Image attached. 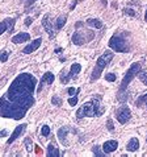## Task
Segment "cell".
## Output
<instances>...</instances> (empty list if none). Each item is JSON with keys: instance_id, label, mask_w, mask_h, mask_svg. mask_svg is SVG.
<instances>
[{"instance_id": "obj_7", "label": "cell", "mask_w": 147, "mask_h": 157, "mask_svg": "<svg viewBox=\"0 0 147 157\" xmlns=\"http://www.w3.org/2000/svg\"><path fill=\"white\" fill-rule=\"evenodd\" d=\"M130 116H131V112L127 106H122L116 111V117H117L118 123H121V124H126L127 121L130 120Z\"/></svg>"}, {"instance_id": "obj_2", "label": "cell", "mask_w": 147, "mask_h": 157, "mask_svg": "<svg viewBox=\"0 0 147 157\" xmlns=\"http://www.w3.org/2000/svg\"><path fill=\"white\" fill-rule=\"evenodd\" d=\"M142 70V66L139 62H135L133 63L130 67H129V70L126 71L125 74L122 82H121V86H120V90H118V95H117V99L120 100L121 103H125L127 100V93H126V89L127 86L130 85V82L138 75V73Z\"/></svg>"}, {"instance_id": "obj_12", "label": "cell", "mask_w": 147, "mask_h": 157, "mask_svg": "<svg viewBox=\"0 0 147 157\" xmlns=\"http://www.w3.org/2000/svg\"><path fill=\"white\" fill-rule=\"evenodd\" d=\"M25 128H27V124H21V125H17V127H16V129L13 131V133L11 135V137H9V139H8V140H7V144H12V143H13V141L16 140V139L19 137L20 135L24 132V131H25Z\"/></svg>"}, {"instance_id": "obj_10", "label": "cell", "mask_w": 147, "mask_h": 157, "mask_svg": "<svg viewBox=\"0 0 147 157\" xmlns=\"http://www.w3.org/2000/svg\"><path fill=\"white\" fill-rule=\"evenodd\" d=\"M13 27H15V19H5L4 21H2V23H0V36H2L5 30L12 32Z\"/></svg>"}, {"instance_id": "obj_19", "label": "cell", "mask_w": 147, "mask_h": 157, "mask_svg": "<svg viewBox=\"0 0 147 157\" xmlns=\"http://www.w3.org/2000/svg\"><path fill=\"white\" fill-rule=\"evenodd\" d=\"M88 25H91V27H93V28H96V29H101L104 27V24H102V21L101 20H99V19H88L87 21H85Z\"/></svg>"}, {"instance_id": "obj_8", "label": "cell", "mask_w": 147, "mask_h": 157, "mask_svg": "<svg viewBox=\"0 0 147 157\" xmlns=\"http://www.w3.org/2000/svg\"><path fill=\"white\" fill-rule=\"evenodd\" d=\"M42 27L47 32L50 38H53L55 36V30L53 28V21H50V15H45L44 19H42Z\"/></svg>"}, {"instance_id": "obj_15", "label": "cell", "mask_w": 147, "mask_h": 157, "mask_svg": "<svg viewBox=\"0 0 147 157\" xmlns=\"http://www.w3.org/2000/svg\"><path fill=\"white\" fill-rule=\"evenodd\" d=\"M30 40V34L27 32H23V33H19L16 36L12 37V42L13 44H21V42H27Z\"/></svg>"}, {"instance_id": "obj_18", "label": "cell", "mask_w": 147, "mask_h": 157, "mask_svg": "<svg viewBox=\"0 0 147 157\" xmlns=\"http://www.w3.org/2000/svg\"><path fill=\"white\" fill-rule=\"evenodd\" d=\"M81 70V66H80V63H74L71 69H70V73H68V79H72V78H75L77 74L80 73Z\"/></svg>"}, {"instance_id": "obj_5", "label": "cell", "mask_w": 147, "mask_h": 157, "mask_svg": "<svg viewBox=\"0 0 147 157\" xmlns=\"http://www.w3.org/2000/svg\"><path fill=\"white\" fill-rule=\"evenodd\" d=\"M109 46L110 49L118 52V53H126L129 50V46L126 41H125V38L122 36H118V34H114L109 40Z\"/></svg>"}, {"instance_id": "obj_21", "label": "cell", "mask_w": 147, "mask_h": 157, "mask_svg": "<svg viewBox=\"0 0 147 157\" xmlns=\"http://www.w3.org/2000/svg\"><path fill=\"white\" fill-rule=\"evenodd\" d=\"M138 78L143 82V85L147 86V70H141L139 73H138Z\"/></svg>"}, {"instance_id": "obj_25", "label": "cell", "mask_w": 147, "mask_h": 157, "mask_svg": "<svg viewBox=\"0 0 147 157\" xmlns=\"http://www.w3.org/2000/svg\"><path fill=\"white\" fill-rule=\"evenodd\" d=\"M124 13H125V15H129V16H133V17H137V16H138L137 11L131 10V8H125V10H124Z\"/></svg>"}, {"instance_id": "obj_35", "label": "cell", "mask_w": 147, "mask_h": 157, "mask_svg": "<svg viewBox=\"0 0 147 157\" xmlns=\"http://www.w3.org/2000/svg\"><path fill=\"white\" fill-rule=\"evenodd\" d=\"M32 23H33V17H27V19H25V25H27V27L32 25Z\"/></svg>"}, {"instance_id": "obj_31", "label": "cell", "mask_w": 147, "mask_h": 157, "mask_svg": "<svg viewBox=\"0 0 147 157\" xmlns=\"http://www.w3.org/2000/svg\"><path fill=\"white\" fill-rule=\"evenodd\" d=\"M68 104H70V106H76L77 104V97L75 95V97H71L70 99H68Z\"/></svg>"}, {"instance_id": "obj_36", "label": "cell", "mask_w": 147, "mask_h": 157, "mask_svg": "<svg viewBox=\"0 0 147 157\" xmlns=\"http://www.w3.org/2000/svg\"><path fill=\"white\" fill-rule=\"evenodd\" d=\"M0 136H7V131L5 129L2 131V132H0Z\"/></svg>"}, {"instance_id": "obj_23", "label": "cell", "mask_w": 147, "mask_h": 157, "mask_svg": "<svg viewBox=\"0 0 147 157\" xmlns=\"http://www.w3.org/2000/svg\"><path fill=\"white\" fill-rule=\"evenodd\" d=\"M142 103L146 104V106H147V94L141 95V97L135 100V104H137V106H139V104H142Z\"/></svg>"}, {"instance_id": "obj_3", "label": "cell", "mask_w": 147, "mask_h": 157, "mask_svg": "<svg viewBox=\"0 0 147 157\" xmlns=\"http://www.w3.org/2000/svg\"><path fill=\"white\" fill-rule=\"evenodd\" d=\"M101 114H102V108L100 106V98L92 99V100H89V102L84 103L83 106L76 111L77 119H81V117H84V116H88V117L100 116Z\"/></svg>"}, {"instance_id": "obj_9", "label": "cell", "mask_w": 147, "mask_h": 157, "mask_svg": "<svg viewBox=\"0 0 147 157\" xmlns=\"http://www.w3.org/2000/svg\"><path fill=\"white\" fill-rule=\"evenodd\" d=\"M41 44H42V38H37V40H34V41L30 42L28 46L24 48L23 53H24V54H30V53H33V52H36L38 48L41 46Z\"/></svg>"}, {"instance_id": "obj_4", "label": "cell", "mask_w": 147, "mask_h": 157, "mask_svg": "<svg viewBox=\"0 0 147 157\" xmlns=\"http://www.w3.org/2000/svg\"><path fill=\"white\" fill-rule=\"evenodd\" d=\"M113 57H114V53H112V52L106 50L105 53H102L100 57L97 58L96 66H95L93 71H92V75H91V81H96V79H99V78L101 77L104 69H105L108 66V63H109L110 61L113 59Z\"/></svg>"}, {"instance_id": "obj_24", "label": "cell", "mask_w": 147, "mask_h": 157, "mask_svg": "<svg viewBox=\"0 0 147 157\" xmlns=\"http://www.w3.org/2000/svg\"><path fill=\"white\" fill-rule=\"evenodd\" d=\"M24 144H25V148H27V151L28 152H32L33 151V143H32V139H29V137H27L25 139V141H24Z\"/></svg>"}, {"instance_id": "obj_33", "label": "cell", "mask_w": 147, "mask_h": 157, "mask_svg": "<svg viewBox=\"0 0 147 157\" xmlns=\"http://www.w3.org/2000/svg\"><path fill=\"white\" fill-rule=\"evenodd\" d=\"M36 2L37 0H21V3H23L25 7H30L33 3H36Z\"/></svg>"}, {"instance_id": "obj_34", "label": "cell", "mask_w": 147, "mask_h": 157, "mask_svg": "<svg viewBox=\"0 0 147 157\" xmlns=\"http://www.w3.org/2000/svg\"><path fill=\"white\" fill-rule=\"evenodd\" d=\"M106 127H108V129H109L110 132H113V131H114V127H113V120H112V119H109V120H108V123H106Z\"/></svg>"}, {"instance_id": "obj_20", "label": "cell", "mask_w": 147, "mask_h": 157, "mask_svg": "<svg viewBox=\"0 0 147 157\" xmlns=\"http://www.w3.org/2000/svg\"><path fill=\"white\" fill-rule=\"evenodd\" d=\"M66 20H67V17H66V16H60V17H58L57 24H55V28H57L58 30H59V29H62V28H63V25L66 24Z\"/></svg>"}, {"instance_id": "obj_17", "label": "cell", "mask_w": 147, "mask_h": 157, "mask_svg": "<svg viewBox=\"0 0 147 157\" xmlns=\"http://www.w3.org/2000/svg\"><path fill=\"white\" fill-rule=\"evenodd\" d=\"M138 148H139V140H138L137 137H131L126 145V149L129 152H135V151H138Z\"/></svg>"}, {"instance_id": "obj_30", "label": "cell", "mask_w": 147, "mask_h": 157, "mask_svg": "<svg viewBox=\"0 0 147 157\" xmlns=\"http://www.w3.org/2000/svg\"><path fill=\"white\" fill-rule=\"evenodd\" d=\"M51 103H53L54 106H60V104H62V99L57 97V95H54L53 99H51Z\"/></svg>"}, {"instance_id": "obj_11", "label": "cell", "mask_w": 147, "mask_h": 157, "mask_svg": "<svg viewBox=\"0 0 147 157\" xmlns=\"http://www.w3.org/2000/svg\"><path fill=\"white\" fill-rule=\"evenodd\" d=\"M68 132H75V129H71L68 127H62L58 131V139L63 145H68V141H67V133Z\"/></svg>"}, {"instance_id": "obj_38", "label": "cell", "mask_w": 147, "mask_h": 157, "mask_svg": "<svg viewBox=\"0 0 147 157\" xmlns=\"http://www.w3.org/2000/svg\"><path fill=\"white\" fill-rule=\"evenodd\" d=\"M145 20L147 21V10H146V13H145Z\"/></svg>"}, {"instance_id": "obj_1", "label": "cell", "mask_w": 147, "mask_h": 157, "mask_svg": "<svg viewBox=\"0 0 147 157\" xmlns=\"http://www.w3.org/2000/svg\"><path fill=\"white\" fill-rule=\"evenodd\" d=\"M37 79L29 73L17 75L9 89L0 98V116L20 120L34 104Z\"/></svg>"}, {"instance_id": "obj_27", "label": "cell", "mask_w": 147, "mask_h": 157, "mask_svg": "<svg viewBox=\"0 0 147 157\" xmlns=\"http://www.w3.org/2000/svg\"><path fill=\"white\" fill-rule=\"evenodd\" d=\"M41 135H42V136H49V135H50V127H49V125H42Z\"/></svg>"}, {"instance_id": "obj_37", "label": "cell", "mask_w": 147, "mask_h": 157, "mask_svg": "<svg viewBox=\"0 0 147 157\" xmlns=\"http://www.w3.org/2000/svg\"><path fill=\"white\" fill-rule=\"evenodd\" d=\"M59 52H62V49H60V48H58V49H55V53H59Z\"/></svg>"}, {"instance_id": "obj_22", "label": "cell", "mask_w": 147, "mask_h": 157, "mask_svg": "<svg viewBox=\"0 0 147 157\" xmlns=\"http://www.w3.org/2000/svg\"><path fill=\"white\" fill-rule=\"evenodd\" d=\"M92 152H93V155L97 156V157H102V156L106 155L105 152H101V151H100V147H99V145H95V147L92 148Z\"/></svg>"}, {"instance_id": "obj_6", "label": "cell", "mask_w": 147, "mask_h": 157, "mask_svg": "<svg viewBox=\"0 0 147 157\" xmlns=\"http://www.w3.org/2000/svg\"><path fill=\"white\" fill-rule=\"evenodd\" d=\"M95 37V34L91 30H77L72 34V42L75 45H83V44L91 41Z\"/></svg>"}, {"instance_id": "obj_29", "label": "cell", "mask_w": 147, "mask_h": 157, "mask_svg": "<svg viewBox=\"0 0 147 157\" xmlns=\"http://www.w3.org/2000/svg\"><path fill=\"white\" fill-rule=\"evenodd\" d=\"M105 79L108 82H114L116 79H117V75H116L114 73H109V74H106L105 75Z\"/></svg>"}, {"instance_id": "obj_16", "label": "cell", "mask_w": 147, "mask_h": 157, "mask_svg": "<svg viewBox=\"0 0 147 157\" xmlns=\"http://www.w3.org/2000/svg\"><path fill=\"white\" fill-rule=\"evenodd\" d=\"M47 157H59L60 156V152L57 148L54 143H50L49 147H47V153H46Z\"/></svg>"}, {"instance_id": "obj_14", "label": "cell", "mask_w": 147, "mask_h": 157, "mask_svg": "<svg viewBox=\"0 0 147 157\" xmlns=\"http://www.w3.org/2000/svg\"><path fill=\"white\" fill-rule=\"evenodd\" d=\"M118 147V143L116 140H109V141H105L102 145V151L105 152V153H112V152H114L116 149H117Z\"/></svg>"}, {"instance_id": "obj_26", "label": "cell", "mask_w": 147, "mask_h": 157, "mask_svg": "<svg viewBox=\"0 0 147 157\" xmlns=\"http://www.w3.org/2000/svg\"><path fill=\"white\" fill-rule=\"evenodd\" d=\"M68 81H70V79H68V74H67L66 71H64V70H63L62 73H60V82H62V83H63V85H66V83H67V82H68Z\"/></svg>"}, {"instance_id": "obj_28", "label": "cell", "mask_w": 147, "mask_h": 157, "mask_svg": "<svg viewBox=\"0 0 147 157\" xmlns=\"http://www.w3.org/2000/svg\"><path fill=\"white\" fill-rule=\"evenodd\" d=\"M8 57H9V53H8V52H2V53H0V62H7L8 61Z\"/></svg>"}, {"instance_id": "obj_13", "label": "cell", "mask_w": 147, "mask_h": 157, "mask_svg": "<svg viewBox=\"0 0 147 157\" xmlns=\"http://www.w3.org/2000/svg\"><path fill=\"white\" fill-rule=\"evenodd\" d=\"M54 79H55V77H54V74H53V73H50V71L45 73L44 75H42V78H41V85H40V87H38V91H41V90H42V86H44L45 83H47V85H53Z\"/></svg>"}, {"instance_id": "obj_32", "label": "cell", "mask_w": 147, "mask_h": 157, "mask_svg": "<svg viewBox=\"0 0 147 157\" xmlns=\"http://www.w3.org/2000/svg\"><path fill=\"white\" fill-rule=\"evenodd\" d=\"M67 93L70 95H74V94H79L80 93V89H74V87H70V89L67 90Z\"/></svg>"}]
</instances>
